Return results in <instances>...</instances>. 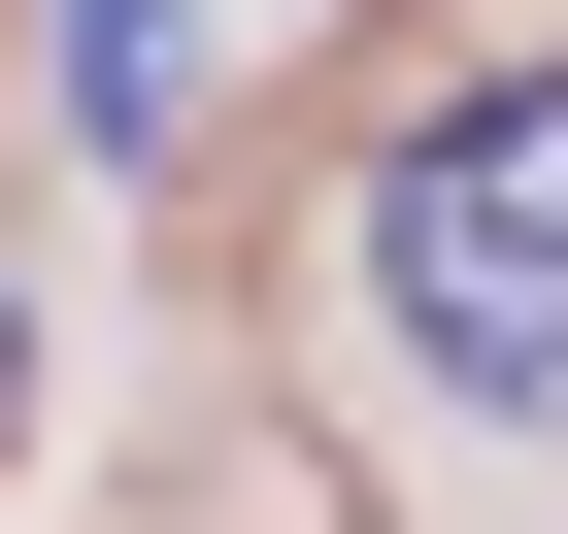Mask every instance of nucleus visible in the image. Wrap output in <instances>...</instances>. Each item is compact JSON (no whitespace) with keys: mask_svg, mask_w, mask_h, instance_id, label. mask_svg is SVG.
<instances>
[{"mask_svg":"<svg viewBox=\"0 0 568 534\" xmlns=\"http://www.w3.org/2000/svg\"><path fill=\"white\" fill-rule=\"evenodd\" d=\"M368 335H402L468 434H568V68H468V101L368 167Z\"/></svg>","mask_w":568,"mask_h":534,"instance_id":"1","label":"nucleus"},{"mask_svg":"<svg viewBox=\"0 0 568 534\" xmlns=\"http://www.w3.org/2000/svg\"><path fill=\"white\" fill-rule=\"evenodd\" d=\"M68 134H101V167L201 134V0H68Z\"/></svg>","mask_w":568,"mask_h":534,"instance_id":"2","label":"nucleus"},{"mask_svg":"<svg viewBox=\"0 0 568 534\" xmlns=\"http://www.w3.org/2000/svg\"><path fill=\"white\" fill-rule=\"evenodd\" d=\"M0 434H34V301H0Z\"/></svg>","mask_w":568,"mask_h":534,"instance_id":"3","label":"nucleus"}]
</instances>
